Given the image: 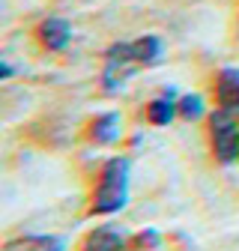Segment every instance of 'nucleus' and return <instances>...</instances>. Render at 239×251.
Listing matches in <instances>:
<instances>
[{
	"label": "nucleus",
	"instance_id": "423d86ee",
	"mask_svg": "<svg viewBox=\"0 0 239 251\" xmlns=\"http://www.w3.org/2000/svg\"><path fill=\"white\" fill-rule=\"evenodd\" d=\"M120 132H123V117H120V111H105V114H96L87 123L84 138L96 147H111V144L120 141Z\"/></svg>",
	"mask_w": 239,
	"mask_h": 251
},
{
	"label": "nucleus",
	"instance_id": "1a4fd4ad",
	"mask_svg": "<svg viewBox=\"0 0 239 251\" xmlns=\"http://www.w3.org/2000/svg\"><path fill=\"white\" fill-rule=\"evenodd\" d=\"M3 251H66V239L51 233H24L9 239Z\"/></svg>",
	"mask_w": 239,
	"mask_h": 251
},
{
	"label": "nucleus",
	"instance_id": "6e6552de",
	"mask_svg": "<svg viewBox=\"0 0 239 251\" xmlns=\"http://www.w3.org/2000/svg\"><path fill=\"white\" fill-rule=\"evenodd\" d=\"M213 99H215V108L239 114V66H221L215 72Z\"/></svg>",
	"mask_w": 239,
	"mask_h": 251
},
{
	"label": "nucleus",
	"instance_id": "0eeeda50",
	"mask_svg": "<svg viewBox=\"0 0 239 251\" xmlns=\"http://www.w3.org/2000/svg\"><path fill=\"white\" fill-rule=\"evenodd\" d=\"M179 90L176 87H165L156 99H149L146 108H143V117L149 126H156V129H165V126H170L176 117H179Z\"/></svg>",
	"mask_w": 239,
	"mask_h": 251
},
{
	"label": "nucleus",
	"instance_id": "f03ea898",
	"mask_svg": "<svg viewBox=\"0 0 239 251\" xmlns=\"http://www.w3.org/2000/svg\"><path fill=\"white\" fill-rule=\"evenodd\" d=\"M132 195V159L129 155H111L99 165L90 192V215H114L129 206Z\"/></svg>",
	"mask_w": 239,
	"mask_h": 251
},
{
	"label": "nucleus",
	"instance_id": "7ed1b4c3",
	"mask_svg": "<svg viewBox=\"0 0 239 251\" xmlns=\"http://www.w3.org/2000/svg\"><path fill=\"white\" fill-rule=\"evenodd\" d=\"M206 135H209V150L213 159L224 168L239 162V120L233 111L215 108L206 117Z\"/></svg>",
	"mask_w": 239,
	"mask_h": 251
},
{
	"label": "nucleus",
	"instance_id": "9b49d317",
	"mask_svg": "<svg viewBox=\"0 0 239 251\" xmlns=\"http://www.w3.org/2000/svg\"><path fill=\"white\" fill-rule=\"evenodd\" d=\"M162 248V233L156 227H143L129 236V251H159Z\"/></svg>",
	"mask_w": 239,
	"mask_h": 251
},
{
	"label": "nucleus",
	"instance_id": "f257e3e1",
	"mask_svg": "<svg viewBox=\"0 0 239 251\" xmlns=\"http://www.w3.org/2000/svg\"><path fill=\"white\" fill-rule=\"evenodd\" d=\"M165 57V42L156 33H143L138 39H123V42H114L105 51V66H102V87L108 93L114 90H123V84L141 72L149 69Z\"/></svg>",
	"mask_w": 239,
	"mask_h": 251
},
{
	"label": "nucleus",
	"instance_id": "39448f33",
	"mask_svg": "<svg viewBox=\"0 0 239 251\" xmlns=\"http://www.w3.org/2000/svg\"><path fill=\"white\" fill-rule=\"evenodd\" d=\"M78 251H129V233L123 227H114V225L93 227L81 239Z\"/></svg>",
	"mask_w": 239,
	"mask_h": 251
},
{
	"label": "nucleus",
	"instance_id": "f8f14e48",
	"mask_svg": "<svg viewBox=\"0 0 239 251\" xmlns=\"http://www.w3.org/2000/svg\"><path fill=\"white\" fill-rule=\"evenodd\" d=\"M15 75V69H12V63L9 60H3V63H0V81H9Z\"/></svg>",
	"mask_w": 239,
	"mask_h": 251
},
{
	"label": "nucleus",
	"instance_id": "20e7f679",
	"mask_svg": "<svg viewBox=\"0 0 239 251\" xmlns=\"http://www.w3.org/2000/svg\"><path fill=\"white\" fill-rule=\"evenodd\" d=\"M72 21L63 15H48L36 24V42L48 51V54H63L72 45Z\"/></svg>",
	"mask_w": 239,
	"mask_h": 251
},
{
	"label": "nucleus",
	"instance_id": "9d476101",
	"mask_svg": "<svg viewBox=\"0 0 239 251\" xmlns=\"http://www.w3.org/2000/svg\"><path fill=\"white\" fill-rule=\"evenodd\" d=\"M179 120H186V123H197L203 117H209L206 111V99L200 96V93H179Z\"/></svg>",
	"mask_w": 239,
	"mask_h": 251
}]
</instances>
